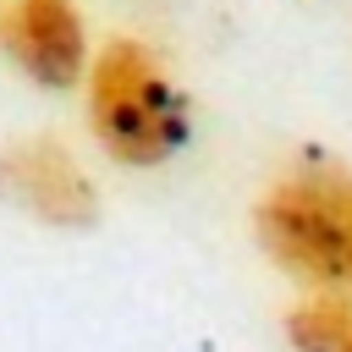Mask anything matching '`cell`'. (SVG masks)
<instances>
[{
  "instance_id": "3957f363",
  "label": "cell",
  "mask_w": 352,
  "mask_h": 352,
  "mask_svg": "<svg viewBox=\"0 0 352 352\" xmlns=\"http://www.w3.org/2000/svg\"><path fill=\"white\" fill-rule=\"evenodd\" d=\"M0 192L44 226H94L99 192L55 138H16L0 148Z\"/></svg>"
},
{
  "instance_id": "5b68a950",
  "label": "cell",
  "mask_w": 352,
  "mask_h": 352,
  "mask_svg": "<svg viewBox=\"0 0 352 352\" xmlns=\"http://www.w3.org/2000/svg\"><path fill=\"white\" fill-rule=\"evenodd\" d=\"M280 336H286L292 352H352V297L302 292L286 308Z\"/></svg>"
},
{
  "instance_id": "6da1fadb",
  "label": "cell",
  "mask_w": 352,
  "mask_h": 352,
  "mask_svg": "<svg viewBox=\"0 0 352 352\" xmlns=\"http://www.w3.org/2000/svg\"><path fill=\"white\" fill-rule=\"evenodd\" d=\"M258 253L302 292L352 297V165L297 160L253 198Z\"/></svg>"
},
{
  "instance_id": "7a4b0ae2",
  "label": "cell",
  "mask_w": 352,
  "mask_h": 352,
  "mask_svg": "<svg viewBox=\"0 0 352 352\" xmlns=\"http://www.w3.org/2000/svg\"><path fill=\"white\" fill-rule=\"evenodd\" d=\"M88 126L116 165H165L187 148L192 110L138 38H110L88 66Z\"/></svg>"
},
{
  "instance_id": "277c9868",
  "label": "cell",
  "mask_w": 352,
  "mask_h": 352,
  "mask_svg": "<svg viewBox=\"0 0 352 352\" xmlns=\"http://www.w3.org/2000/svg\"><path fill=\"white\" fill-rule=\"evenodd\" d=\"M6 55L44 88H72L88 66V33L72 0H11L0 16Z\"/></svg>"
}]
</instances>
